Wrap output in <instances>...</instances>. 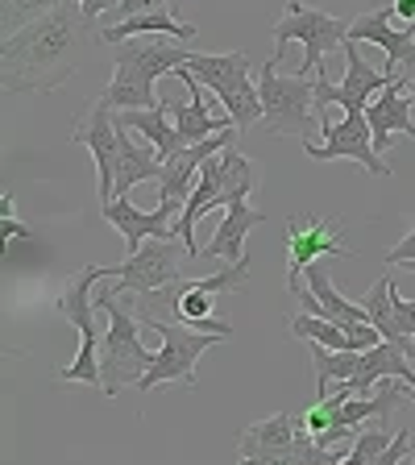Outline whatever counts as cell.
Listing matches in <instances>:
<instances>
[{"label":"cell","mask_w":415,"mask_h":465,"mask_svg":"<svg viewBox=\"0 0 415 465\" xmlns=\"http://www.w3.org/2000/svg\"><path fill=\"white\" fill-rule=\"evenodd\" d=\"M87 34H96L79 0H63L58 9L21 25L0 42V84L9 96H50L75 75L87 54Z\"/></svg>","instance_id":"1"},{"label":"cell","mask_w":415,"mask_h":465,"mask_svg":"<svg viewBox=\"0 0 415 465\" xmlns=\"http://www.w3.org/2000/svg\"><path fill=\"white\" fill-rule=\"evenodd\" d=\"M100 312L108 316V329L100 332V391L116 399L125 387H137L142 374L150 370L154 353L142 345V320H133L129 303L116 291H100L96 295Z\"/></svg>","instance_id":"2"},{"label":"cell","mask_w":415,"mask_h":465,"mask_svg":"<svg viewBox=\"0 0 415 465\" xmlns=\"http://www.w3.org/2000/svg\"><path fill=\"white\" fill-rule=\"evenodd\" d=\"M116 279V266H84L75 271L63 291H58V316L79 329V353L71 366L58 370L63 382H84V387H100V329H96V282Z\"/></svg>","instance_id":"3"},{"label":"cell","mask_w":415,"mask_h":465,"mask_svg":"<svg viewBox=\"0 0 415 465\" xmlns=\"http://www.w3.org/2000/svg\"><path fill=\"white\" fill-rule=\"evenodd\" d=\"M258 92H262V125L266 134L282 137L295 134L308 142L311 125H320L316 116V75H279V58H266L258 75Z\"/></svg>","instance_id":"4"},{"label":"cell","mask_w":415,"mask_h":465,"mask_svg":"<svg viewBox=\"0 0 415 465\" xmlns=\"http://www.w3.org/2000/svg\"><path fill=\"white\" fill-rule=\"evenodd\" d=\"M187 67L203 87H212L221 108L232 116L237 129H253L266 116L262 92L250 79V54H242V50H232V54H200V50H192Z\"/></svg>","instance_id":"5"},{"label":"cell","mask_w":415,"mask_h":465,"mask_svg":"<svg viewBox=\"0 0 415 465\" xmlns=\"http://www.w3.org/2000/svg\"><path fill=\"white\" fill-rule=\"evenodd\" d=\"M142 324L163 337V349L154 353L150 370H145L142 382H137L142 395H150V391L163 387V382H183V387H195V361L203 358V349H212L216 341H229L224 332H200V329L187 332L183 320H179V324H163V320H154V312H142Z\"/></svg>","instance_id":"6"},{"label":"cell","mask_w":415,"mask_h":465,"mask_svg":"<svg viewBox=\"0 0 415 465\" xmlns=\"http://www.w3.org/2000/svg\"><path fill=\"white\" fill-rule=\"evenodd\" d=\"M287 42H303V50H308L300 75H320V71H324V54L349 42V21L329 17V13H320V9H308L303 0H291L287 17L274 25V54L271 58H282Z\"/></svg>","instance_id":"7"},{"label":"cell","mask_w":415,"mask_h":465,"mask_svg":"<svg viewBox=\"0 0 415 465\" xmlns=\"http://www.w3.org/2000/svg\"><path fill=\"white\" fill-rule=\"evenodd\" d=\"M183 253H187V245L179 242V237H150L142 250H133L116 266L113 287H104V291H116V295L133 291L137 300L158 295V291L174 287V282L183 279ZM187 258H192V253H187Z\"/></svg>","instance_id":"8"},{"label":"cell","mask_w":415,"mask_h":465,"mask_svg":"<svg viewBox=\"0 0 415 465\" xmlns=\"http://www.w3.org/2000/svg\"><path fill=\"white\" fill-rule=\"evenodd\" d=\"M320 129H324V145L303 142L308 158H316V163L353 158V163H361L370 174H378V179H390L387 158L378 154V145H374V129H370V121H366V108H349L341 121L320 116Z\"/></svg>","instance_id":"9"},{"label":"cell","mask_w":415,"mask_h":465,"mask_svg":"<svg viewBox=\"0 0 415 465\" xmlns=\"http://www.w3.org/2000/svg\"><path fill=\"white\" fill-rule=\"evenodd\" d=\"M337 224L324 221V216H291L287 221V291L303 287V271H308L316 258H349V245L337 237Z\"/></svg>","instance_id":"10"},{"label":"cell","mask_w":415,"mask_h":465,"mask_svg":"<svg viewBox=\"0 0 415 465\" xmlns=\"http://www.w3.org/2000/svg\"><path fill=\"white\" fill-rule=\"evenodd\" d=\"M341 50H345V84L332 87L329 79H324V71H320L316 75V116H324L329 104H341L345 113L349 108H366L370 96H378L382 87L395 84L387 71H374L366 58L358 54V42H345Z\"/></svg>","instance_id":"11"},{"label":"cell","mask_w":415,"mask_h":465,"mask_svg":"<svg viewBox=\"0 0 415 465\" xmlns=\"http://www.w3.org/2000/svg\"><path fill=\"white\" fill-rule=\"evenodd\" d=\"M75 137L79 145L92 150L96 158V179H100V203L113 200V187H116V163H121V125L113 121V104L104 96L96 100V108L87 116L75 121Z\"/></svg>","instance_id":"12"},{"label":"cell","mask_w":415,"mask_h":465,"mask_svg":"<svg viewBox=\"0 0 415 465\" xmlns=\"http://www.w3.org/2000/svg\"><path fill=\"white\" fill-rule=\"evenodd\" d=\"M179 208H183L179 200H158L154 213H142V208H133V203L125 200V195H113V200L100 203L104 221L125 237L129 253L142 250L150 237H174V213H179Z\"/></svg>","instance_id":"13"},{"label":"cell","mask_w":415,"mask_h":465,"mask_svg":"<svg viewBox=\"0 0 415 465\" xmlns=\"http://www.w3.org/2000/svg\"><path fill=\"white\" fill-rule=\"evenodd\" d=\"M390 13L395 9H370L358 21H349V42H374V46L387 50V75L399 79L407 75L403 67H415V21L407 29L390 25Z\"/></svg>","instance_id":"14"},{"label":"cell","mask_w":415,"mask_h":465,"mask_svg":"<svg viewBox=\"0 0 415 465\" xmlns=\"http://www.w3.org/2000/svg\"><path fill=\"white\" fill-rule=\"evenodd\" d=\"M242 134V129L232 125V129H221V134L212 137H203V142H192L183 145L174 158H166L163 166H158V187H163V200H179L187 203V195H192V183H195V174H200V166L208 163L212 154H221L224 145H232V137Z\"/></svg>","instance_id":"15"},{"label":"cell","mask_w":415,"mask_h":465,"mask_svg":"<svg viewBox=\"0 0 415 465\" xmlns=\"http://www.w3.org/2000/svg\"><path fill=\"white\" fill-rule=\"evenodd\" d=\"M403 84H407V75H399L390 87H382V92H378V100H370V104H366V121H370V129H374L378 154H387L390 137H395V134L415 137V116H411L415 100L407 96Z\"/></svg>","instance_id":"16"},{"label":"cell","mask_w":415,"mask_h":465,"mask_svg":"<svg viewBox=\"0 0 415 465\" xmlns=\"http://www.w3.org/2000/svg\"><path fill=\"white\" fill-rule=\"evenodd\" d=\"M266 224V213L250 208V200H232L224 203V221L216 224L212 242L200 250V258H224V262H245V237L250 229Z\"/></svg>","instance_id":"17"},{"label":"cell","mask_w":415,"mask_h":465,"mask_svg":"<svg viewBox=\"0 0 415 465\" xmlns=\"http://www.w3.org/2000/svg\"><path fill=\"white\" fill-rule=\"evenodd\" d=\"M378 378H403L407 387L415 391V366L395 341H378L374 349L361 353V370L349 378V391H353V395H370V391L378 387Z\"/></svg>","instance_id":"18"},{"label":"cell","mask_w":415,"mask_h":465,"mask_svg":"<svg viewBox=\"0 0 415 465\" xmlns=\"http://www.w3.org/2000/svg\"><path fill=\"white\" fill-rule=\"evenodd\" d=\"M145 34H166V38H179V42L200 38V29L187 25V21H174L171 9L142 13V17H125V21H113V25L96 29V38L104 46H116V42H125V38H145Z\"/></svg>","instance_id":"19"},{"label":"cell","mask_w":415,"mask_h":465,"mask_svg":"<svg viewBox=\"0 0 415 465\" xmlns=\"http://www.w3.org/2000/svg\"><path fill=\"white\" fill-rule=\"evenodd\" d=\"M113 79H108L104 87V100L121 113V108H154L163 104V96L154 92L158 79H150L137 63H129V58H113Z\"/></svg>","instance_id":"20"},{"label":"cell","mask_w":415,"mask_h":465,"mask_svg":"<svg viewBox=\"0 0 415 465\" xmlns=\"http://www.w3.org/2000/svg\"><path fill=\"white\" fill-rule=\"evenodd\" d=\"M116 121H121L125 129H137V134L150 137V145L158 150V158H163V163L183 150V137H179L171 113H166V100H163V104H154V108H121V113H116Z\"/></svg>","instance_id":"21"},{"label":"cell","mask_w":415,"mask_h":465,"mask_svg":"<svg viewBox=\"0 0 415 465\" xmlns=\"http://www.w3.org/2000/svg\"><path fill=\"white\" fill-rule=\"evenodd\" d=\"M361 303H366V312H370V324L382 332V341H395L407 358L415 361V337H407V332L399 329V316H395V282L382 274V279L366 291V300Z\"/></svg>","instance_id":"22"},{"label":"cell","mask_w":415,"mask_h":465,"mask_svg":"<svg viewBox=\"0 0 415 465\" xmlns=\"http://www.w3.org/2000/svg\"><path fill=\"white\" fill-rule=\"evenodd\" d=\"M116 125H121V121H116ZM158 166H163L158 150H142V145H133V142H129V129L121 125V163H116L113 195H129V187L150 183V179L158 183Z\"/></svg>","instance_id":"23"},{"label":"cell","mask_w":415,"mask_h":465,"mask_svg":"<svg viewBox=\"0 0 415 465\" xmlns=\"http://www.w3.org/2000/svg\"><path fill=\"white\" fill-rule=\"evenodd\" d=\"M303 279H308V291L316 295L320 303H324V312H329L332 320H341V324H366V320H370L366 303H349L345 295L332 287V279H329V271H324V262H320V258L311 262L308 271H303Z\"/></svg>","instance_id":"24"},{"label":"cell","mask_w":415,"mask_h":465,"mask_svg":"<svg viewBox=\"0 0 415 465\" xmlns=\"http://www.w3.org/2000/svg\"><path fill=\"white\" fill-rule=\"evenodd\" d=\"M308 345H311V370H316V395L329 391L332 378L349 382V378L361 370L358 349H329V345H320V341H308Z\"/></svg>","instance_id":"25"},{"label":"cell","mask_w":415,"mask_h":465,"mask_svg":"<svg viewBox=\"0 0 415 465\" xmlns=\"http://www.w3.org/2000/svg\"><path fill=\"white\" fill-rule=\"evenodd\" d=\"M221 158H224V203L250 200L253 187H258V179H262L258 163H253V158H245V154H237L232 145H224Z\"/></svg>","instance_id":"26"},{"label":"cell","mask_w":415,"mask_h":465,"mask_svg":"<svg viewBox=\"0 0 415 465\" xmlns=\"http://www.w3.org/2000/svg\"><path fill=\"white\" fill-rule=\"evenodd\" d=\"M63 0H0V29H5V38L9 34H17L21 25H29V21H38L42 13L58 9Z\"/></svg>","instance_id":"27"},{"label":"cell","mask_w":415,"mask_h":465,"mask_svg":"<svg viewBox=\"0 0 415 465\" xmlns=\"http://www.w3.org/2000/svg\"><path fill=\"white\" fill-rule=\"evenodd\" d=\"M387 428H361L358 440H353V449H349V465H378V457H382V449L390 445Z\"/></svg>","instance_id":"28"},{"label":"cell","mask_w":415,"mask_h":465,"mask_svg":"<svg viewBox=\"0 0 415 465\" xmlns=\"http://www.w3.org/2000/svg\"><path fill=\"white\" fill-rule=\"evenodd\" d=\"M399 461H415L411 432H407V428H395V436H390V445L382 449V457H378V465H399Z\"/></svg>","instance_id":"29"},{"label":"cell","mask_w":415,"mask_h":465,"mask_svg":"<svg viewBox=\"0 0 415 465\" xmlns=\"http://www.w3.org/2000/svg\"><path fill=\"white\" fill-rule=\"evenodd\" d=\"M174 0H121L116 5V21H125V17H142V13H158V9H171Z\"/></svg>","instance_id":"30"},{"label":"cell","mask_w":415,"mask_h":465,"mask_svg":"<svg viewBox=\"0 0 415 465\" xmlns=\"http://www.w3.org/2000/svg\"><path fill=\"white\" fill-rule=\"evenodd\" d=\"M403 262H415V221H411V229L399 237V245L382 258V266H403Z\"/></svg>","instance_id":"31"},{"label":"cell","mask_w":415,"mask_h":465,"mask_svg":"<svg viewBox=\"0 0 415 465\" xmlns=\"http://www.w3.org/2000/svg\"><path fill=\"white\" fill-rule=\"evenodd\" d=\"M395 316H399V329H403L407 337H415V300H403L395 291Z\"/></svg>","instance_id":"32"},{"label":"cell","mask_w":415,"mask_h":465,"mask_svg":"<svg viewBox=\"0 0 415 465\" xmlns=\"http://www.w3.org/2000/svg\"><path fill=\"white\" fill-rule=\"evenodd\" d=\"M121 0H79V9H84V17L87 21H96V17H104V13H113Z\"/></svg>","instance_id":"33"},{"label":"cell","mask_w":415,"mask_h":465,"mask_svg":"<svg viewBox=\"0 0 415 465\" xmlns=\"http://www.w3.org/2000/svg\"><path fill=\"white\" fill-rule=\"evenodd\" d=\"M25 237H34V229L13 221V213H5V242H25Z\"/></svg>","instance_id":"34"},{"label":"cell","mask_w":415,"mask_h":465,"mask_svg":"<svg viewBox=\"0 0 415 465\" xmlns=\"http://www.w3.org/2000/svg\"><path fill=\"white\" fill-rule=\"evenodd\" d=\"M390 9H395V17H403V21H415V0H395Z\"/></svg>","instance_id":"35"},{"label":"cell","mask_w":415,"mask_h":465,"mask_svg":"<svg viewBox=\"0 0 415 465\" xmlns=\"http://www.w3.org/2000/svg\"><path fill=\"white\" fill-rule=\"evenodd\" d=\"M403 87H407V96H411V100H415V79H407V84H403Z\"/></svg>","instance_id":"36"},{"label":"cell","mask_w":415,"mask_h":465,"mask_svg":"<svg viewBox=\"0 0 415 465\" xmlns=\"http://www.w3.org/2000/svg\"><path fill=\"white\" fill-rule=\"evenodd\" d=\"M403 266H407V271H411V274H415V262H403Z\"/></svg>","instance_id":"37"},{"label":"cell","mask_w":415,"mask_h":465,"mask_svg":"<svg viewBox=\"0 0 415 465\" xmlns=\"http://www.w3.org/2000/svg\"><path fill=\"white\" fill-rule=\"evenodd\" d=\"M411 403H415V391H411Z\"/></svg>","instance_id":"38"}]
</instances>
